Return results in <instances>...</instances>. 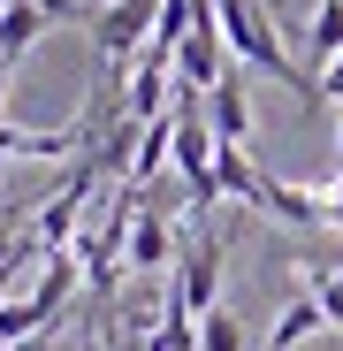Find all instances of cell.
Returning a JSON list of instances; mask_svg holds the SVG:
<instances>
[{
  "mask_svg": "<svg viewBox=\"0 0 343 351\" xmlns=\"http://www.w3.org/2000/svg\"><path fill=\"white\" fill-rule=\"evenodd\" d=\"M38 31H53V23H46V8H38V0H16V8H8V16H0V62H8V69H16V62H23V53L38 46Z\"/></svg>",
  "mask_w": 343,
  "mask_h": 351,
  "instance_id": "obj_9",
  "label": "cell"
},
{
  "mask_svg": "<svg viewBox=\"0 0 343 351\" xmlns=\"http://www.w3.org/2000/svg\"><path fill=\"white\" fill-rule=\"evenodd\" d=\"M176 252H183V245H176V229H168V214L145 199V206H138V229H130V260H123V267H138V275H168V267H176Z\"/></svg>",
  "mask_w": 343,
  "mask_h": 351,
  "instance_id": "obj_4",
  "label": "cell"
},
{
  "mask_svg": "<svg viewBox=\"0 0 343 351\" xmlns=\"http://www.w3.org/2000/svg\"><path fill=\"white\" fill-rule=\"evenodd\" d=\"M214 184H221V199H229V206H252V214H259L267 168L252 160V145H221V153H214Z\"/></svg>",
  "mask_w": 343,
  "mask_h": 351,
  "instance_id": "obj_7",
  "label": "cell"
},
{
  "mask_svg": "<svg viewBox=\"0 0 343 351\" xmlns=\"http://www.w3.org/2000/svg\"><path fill=\"white\" fill-rule=\"evenodd\" d=\"M0 168H8V153H0Z\"/></svg>",
  "mask_w": 343,
  "mask_h": 351,
  "instance_id": "obj_18",
  "label": "cell"
},
{
  "mask_svg": "<svg viewBox=\"0 0 343 351\" xmlns=\"http://www.w3.org/2000/svg\"><path fill=\"white\" fill-rule=\"evenodd\" d=\"M160 8L168 0H114V8H99L84 31H92V46H99V62H138V53L153 46V31H160Z\"/></svg>",
  "mask_w": 343,
  "mask_h": 351,
  "instance_id": "obj_3",
  "label": "cell"
},
{
  "mask_svg": "<svg viewBox=\"0 0 343 351\" xmlns=\"http://www.w3.org/2000/svg\"><path fill=\"white\" fill-rule=\"evenodd\" d=\"M221 267H229V237L199 221L191 237H183V252H176V275H168V306H183L191 321H206V313L221 306Z\"/></svg>",
  "mask_w": 343,
  "mask_h": 351,
  "instance_id": "obj_1",
  "label": "cell"
},
{
  "mask_svg": "<svg viewBox=\"0 0 343 351\" xmlns=\"http://www.w3.org/2000/svg\"><path fill=\"white\" fill-rule=\"evenodd\" d=\"M320 328H328L320 298H313V290H298V298L275 313V328H267V343H259V351H298V343H305V336H320Z\"/></svg>",
  "mask_w": 343,
  "mask_h": 351,
  "instance_id": "obj_8",
  "label": "cell"
},
{
  "mask_svg": "<svg viewBox=\"0 0 343 351\" xmlns=\"http://www.w3.org/2000/svg\"><path fill=\"white\" fill-rule=\"evenodd\" d=\"M0 351H16V343H0Z\"/></svg>",
  "mask_w": 343,
  "mask_h": 351,
  "instance_id": "obj_19",
  "label": "cell"
},
{
  "mask_svg": "<svg viewBox=\"0 0 343 351\" xmlns=\"http://www.w3.org/2000/svg\"><path fill=\"white\" fill-rule=\"evenodd\" d=\"M16 351H31V343H16Z\"/></svg>",
  "mask_w": 343,
  "mask_h": 351,
  "instance_id": "obj_20",
  "label": "cell"
},
{
  "mask_svg": "<svg viewBox=\"0 0 343 351\" xmlns=\"http://www.w3.org/2000/svg\"><path fill=\"white\" fill-rule=\"evenodd\" d=\"M320 99H335V107H343V62H335V69H320Z\"/></svg>",
  "mask_w": 343,
  "mask_h": 351,
  "instance_id": "obj_14",
  "label": "cell"
},
{
  "mask_svg": "<svg viewBox=\"0 0 343 351\" xmlns=\"http://www.w3.org/2000/svg\"><path fill=\"white\" fill-rule=\"evenodd\" d=\"M259 214L290 221V229H335V221H328V191H305V184H282V176H267V191H259Z\"/></svg>",
  "mask_w": 343,
  "mask_h": 351,
  "instance_id": "obj_6",
  "label": "cell"
},
{
  "mask_svg": "<svg viewBox=\"0 0 343 351\" xmlns=\"http://www.w3.org/2000/svg\"><path fill=\"white\" fill-rule=\"evenodd\" d=\"M206 123L221 145H252V92H244V69H229L214 92H206Z\"/></svg>",
  "mask_w": 343,
  "mask_h": 351,
  "instance_id": "obj_5",
  "label": "cell"
},
{
  "mask_svg": "<svg viewBox=\"0 0 343 351\" xmlns=\"http://www.w3.org/2000/svg\"><path fill=\"white\" fill-rule=\"evenodd\" d=\"M305 46H313V69H335L343 62V0H320V8H313Z\"/></svg>",
  "mask_w": 343,
  "mask_h": 351,
  "instance_id": "obj_10",
  "label": "cell"
},
{
  "mask_svg": "<svg viewBox=\"0 0 343 351\" xmlns=\"http://www.w3.org/2000/svg\"><path fill=\"white\" fill-rule=\"evenodd\" d=\"M38 8H46V23H92L84 0H38Z\"/></svg>",
  "mask_w": 343,
  "mask_h": 351,
  "instance_id": "obj_13",
  "label": "cell"
},
{
  "mask_svg": "<svg viewBox=\"0 0 343 351\" xmlns=\"http://www.w3.org/2000/svg\"><path fill=\"white\" fill-rule=\"evenodd\" d=\"M92 191H99V168H92V160H77V168L62 176V191L38 199V214H31L38 252H69V245L84 237V206H92Z\"/></svg>",
  "mask_w": 343,
  "mask_h": 351,
  "instance_id": "obj_2",
  "label": "cell"
},
{
  "mask_svg": "<svg viewBox=\"0 0 343 351\" xmlns=\"http://www.w3.org/2000/svg\"><path fill=\"white\" fill-rule=\"evenodd\" d=\"M305 275H313V298H320L328 328H343V260H313Z\"/></svg>",
  "mask_w": 343,
  "mask_h": 351,
  "instance_id": "obj_12",
  "label": "cell"
},
{
  "mask_svg": "<svg viewBox=\"0 0 343 351\" xmlns=\"http://www.w3.org/2000/svg\"><path fill=\"white\" fill-rule=\"evenodd\" d=\"M84 8H92V16H99V8H114V0H84Z\"/></svg>",
  "mask_w": 343,
  "mask_h": 351,
  "instance_id": "obj_17",
  "label": "cell"
},
{
  "mask_svg": "<svg viewBox=\"0 0 343 351\" xmlns=\"http://www.w3.org/2000/svg\"><path fill=\"white\" fill-rule=\"evenodd\" d=\"M328 221L343 229V176H335V184H328Z\"/></svg>",
  "mask_w": 343,
  "mask_h": 351,
  "instance_id": "obj_15",
  "label": "cell"
},
{
  "mask_svg": "<svg viewBox=\"0 0 343 351\" xmlns=\"http://www.w3.org/2000/svg\"><path fill=\"white\" fill-rule=\"evenodd\" d=\"M335 160H343V114H335Z\"/></svg>",
  "mask_w": 343,
  "mask_h": 351,
  "instance_id": "obj_16",
  "label": "cell"
},
{
  "mask_svg": "<svg viewBox=\"0 0 343 351\" xmlns=\"http://www.w3.org/2000/svg\"><path fill=\"white\" fill-rule=\"evenodd\" d=\"M199 351H259V343L244 336V321L229 313V306H214V313L199 321Z\"/></svg>",
  "mask_w": 343,
  "mask_h": 351,
  "instance_id": "obj_11",
  "label": "cell"
}]
</instances>
